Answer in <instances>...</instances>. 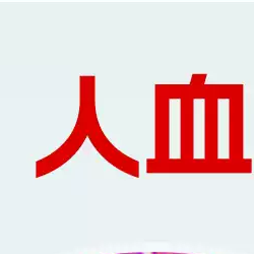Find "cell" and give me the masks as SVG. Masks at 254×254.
Here are the masks:
<instances>
[{
	"mask_svg": "<svg viewBox=\"0 0 254 254\" xmlns=\"http://www.w3.org/2000/svg\"><path fill=\"white\" fill-rule=\"evenodd\" d=\"M207 74H192L191 75V80L189 82V86L192 89H199L205 86V80H206Z\"/></svg>",
	"mask_w": 254,
	"mask_h": 254,
	"instance_id": "obj_9",
	"label": "cell"
},
{
	"mask_svg": "<svg viewBox=\"0 0 254 254\" xmlns=\"http://www.w3.org/2000/svg\"><path fill=\"white\" fill-rule=\"evenodd\" d=\"M86 135H88L86 127L83 126V124L81 122L78 121L71 136L64 144L62 145V147H60L57 152H55L50 157L46 158L43 161H40L37 164L38 172H40L38 174V176H41L42 174H45L49 171H52L53 169L57 168L58 166H60L65 161L69 160V158L74 153H76L77 149L80 146L82 141L84 140Z\"/></svg>",
	"mask_w": 254,
	"mask_h": 254,
	"instance_id": "obj_8",
	"label": "cell"
},
{
	"mask_svg": "<svg viewBox=\"0 0 254 254\" xmlns=\"http://www.w3.org/2000/svg\"><path fill=\"white\" fill-rule=\"evenodd\" d=\"M180 156L183 161H191L194 156V100H180Z\"/></svg>",
	"mask_w": 254,
	"mask_h": 254,
	"instance_id": "obj_6",
	"label": "cell"
},
{
	"mask_svg": "<svg viewBox=\"0 0 254 254\" xmlns=\"http://www.w3.org/2000/svg\"><path fill=\"white\" fill-rule=\"evenodd\" d=\"M122 254H143V253H122Z\"/></svg>",
	"mask_w": 254,
	"mask_h": 254,
	"instance_id": "obj_11",
	"label": "cell"
},
{
	"mask_svg": "<svg viewBox=\"0 0 254 254\" xmlns=\"http://www.w3.org/2000/svg\"><path fill=\"white\" fill-rule=\"evenodd\" d=\"M219 100L207 98L204 100V159L218 160L219 149Z\"/></svg>",
	"mask_w": 254,
	"mask_h": 254,
	"instance_id": "obj_7",
	"label": "cell"
},
{
	"mask_svg": "<svg viewBox=\"0 0 254 254\" xmlns=\"http://www.w3.org/2000/svg\"><path fill=\"white\" fill-rule=\"evenodd\" d=\"M155 153L159 162L170 160V99L156 92Z\"/></svg>",
	"mask_w": 254,
	"mask_h": 254,
	"instance_id": "obj_5",
	"label": "cell"
},
{
	"mask_svg": "<svg viewBox=\"0 0 254 254\" xmlns=\"http://www.w3.org/2000/svg\"><path fill=\"white\" fill-rule=\"evenodd\" d=\"M152 254H183V253H166V252H153Z\"/></svg>",
	"mask_w": 254,
	"mask_h": 254,
	"instance_id": "obj_10",
	"label": "cell"
},
{
	"mask_svg": "<svg viewBox=\"0 0 254 254\" xmlns=\"http://www.w3.org/2000/svg\"><path fill=\"white\" fill-rule=\"evenodd\" d=\"M229 159L244 160V91L229 100Z\"/></svg>",
	"mask_w": 254,
	"mask_h": 254,
	"instance_id": "obj_4",
	"label": "cell"
},
{
	"mask_svg": "<svg viewBox=\"0 0 254 254\" xmlns=\"http://www.w3.org/2000/svg\"><path fill=\"white\" fill-rule=\"evenodd\" d=\"M81 79L84 81L83 78ZM92 80L93 78H87V81L89 82L88 86H86V81L81 86V90L83 92L81 94V110L78 121L81 122L83 126L86 127L87 133L91 137V140L96 145L99 153H101L106 158V160L110 161L124 172L138 177V162L126 156H123L120 152L114 149L112 144L108 141V139L101 132L94 111V93L92 92L94 87L93 84H91Z\"/></svg>",
	"mask_w": 254,
	"mask_h": 254,
	"instance_id": "obj_1",
	"label": "cell"
},
{
	"mask_svg": "<svg viewBox=\"0 0 254 254\" xmlns=\"http://www.w3.org/2000/svg\"><path fill=\"white\" fill-rule=\"evenodd\" d=\"M155 91L170 100H181L185 97L193 100H205L207 98L230 100L240 92H243L244 86L243 84H205L202 88L192 89L189 84H157Z\"/></svg>",
	"mask_w": 254,
	"mask_h": 254,
	"instance_id": "obj_3",
	"label": "cell"
},
{
	"mask_svg": "<svg viewBox=\"0 0 254 254\" xmlns=\"http://www.w3.org/2000/svg\"><path fill=\"white\" fill-rule=\"evenodd\" d=\"M147 173H207V174H250L252 172V160L244 159L240 162L230 159L206 161L205 159L191 161L168 160L159 162L157 160L146 161Z\"/></svg>",
	"mask_w": 254,
	"mask_h": 254,
	"instance_id": "obj_2",
	"label": "cell"
}]
</instances>
